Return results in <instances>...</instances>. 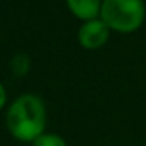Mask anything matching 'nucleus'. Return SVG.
<instances>
[{"label":"nucleus","instance_id":"nucleus-7","mask_svg":"<svg viewBox=\"0 0 146 146\" xmlns=\"http://www.w3.org/2000/svg\"><path fill=\"white\" fill-rule=\"evenodd\" d=\"M7 105V90H5L3 83L0 82V110Z\"/></svg>","mask_w":146,"mask_h":146},{"label":"nucleus","instance_id":"nucleus-5","mask_svg":"<svg viewBox=\"0 0 146 146\" xmlns=\"http://www.w3.org/2000/svg\"><path fill=\"white\" fill-rule=\"evenodd\" d=\"M32 146H68V145H66V140L58 133L44 132L32 143Z\"/></svg>","mask_w":146,"mask_h":146},{"label":"nucleus","instance_id":"nucleus-3","mask_svg":"<svg viewBox=\"0 0 146 146\" xmlns=\"http://www.w3.org/2000/svg\"><path fill=\"white\" fill-rule=\"evenodd\" d=\"M110 38V29L102 22V19H93L88 22H83L77 33V41L83 49L96 50L105 46V42Z\"/></svg>","mask_w":146,"mask_h":146},{"label":"nucleus","instance_id":"nucleus-2","mask_svg":"<svg viewBox=\"0 0 146 146\" xmlns=\"http://www.w3.org/2000/svg\"><path fill=\"white\" fill-rule=\"evenodd\" d=\"M146 16L143 0H102L101 19L110 32L133 33L141 27Z\"/></svg>","mask_w":146,"mask_h":146},{"label":"nucleus","instance_id":"nucleus-1","mask_svg":"<svg viewBox=\"0 0 146 146\" xmlns=\"http://www.w3.org/2000/svg\"><path fill=\"white\" fill-rule=\"evenodd\" d=\"M5 123L16 140L33 143L44 133L47 124V110L42 99L32 93L19 96L8 107Z\"/></svg>","mask_w":146,"mask_h":146},{"label":"nucleus","instance_id":"nucleus-6","mask_svg":"<svg viewBox=\"0 0 146 146\" xmlns=\"http://www.w3.org/2000/svg\"><path fill=\"white\" fill-rule=\"evenodd\" d=\"M11 64V69L14 71L16 76H24V74L29 71V66H30V60L25 54H17L11 58L10 61Z\"/></svg>","mask_w":146,"mask_h":146},{"label":"nucleus","instance_id":"nucleus-4","mask_svg":"<svg viewBox=\"0 0 146 146\" xmlns=\"http://www.w3.org/2000/svg\"><path fill=\"white\" fill-rule=\"evenodd\" d=\"M66 7L77 19L88 22L93 19H99L102 0H66Z\"/></svg>","mask_w":146,"mask_h":146}]
</instances>
